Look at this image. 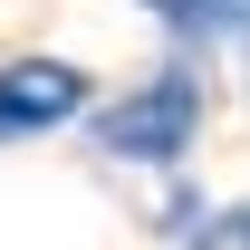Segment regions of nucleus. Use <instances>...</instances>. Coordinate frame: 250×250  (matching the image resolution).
Instances as JSON below:
<instances>
[{
    "label": "nucleus",
    "mask_w": 250,
    "mask_h": 250,
    "mask_svg": "<svg viewBox=\"0 0 250 250\" xmlns=\"http://www.w3.org/2000/svg\"><path fill=\"white\" fill-rule=\"evenodd\" d=\"M202 135V77L192 67H154L145 87L87 106V145L106 164H183Z\"/></svg>",
    "instance_id": "nucleus-1"
},
{
    "label": "nucleus",
    "mask_w": 250,
    "mask_h": 250,
    "mask_svg": "<svg viewBox=\"0 0 250 250\" xmlns=\"http://www.w3.org/2000/svg\"><path fill=\"white\" fill-rule=\"evenodd\" d=\"M96 106L87 67L77 58H10L0 67V145H29V135H58Z\"/></svg>",
    "instance_id": "nucleus-2"
},
{
    "label": "nucleus",
    "mask_w": 250,
    "mask_h": 250,
    "mask_svg": "<svg viewBox=\"0 0 250 250\" xmlns=\"http://www.w3.org/2000/svg\"><path fill=\"white\" fill-rule=\"evenodd\" d=\"M173 39H250V0H145Z\"/></svg>",
    "instance_id": "nucleus-3"
},
{
    "label": "nucleus",
    "mask_w": 250,
    "mask_h": 250,
    "mask_svg": "<svg viewBox=\"0 0 250 250\" xmlns=\"http://www.w3.org/2000/svg\"><path fill=\"white\" fill-rule=\"evenodd\" d=\"M183 250H250V202H231V212H212L202 231H192Z\"/></svg>",
    "instance_id": "nucleus-4"
}]
</instances>
